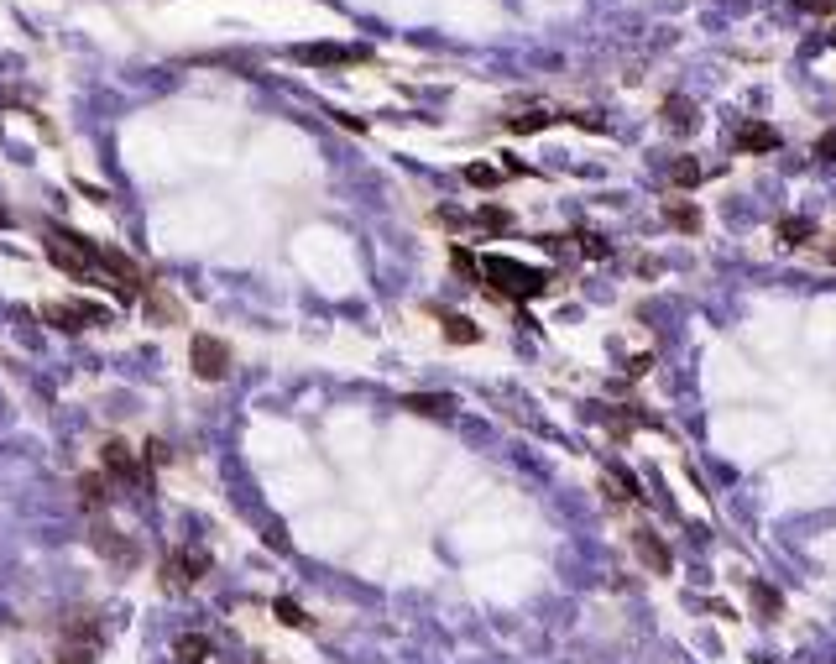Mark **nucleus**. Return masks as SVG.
I'll return each instance as SVG.
<instances>
[{
    "instance_id": "nucleus-1",
    "label": "nucleus",
    "mask_w": 836,
    "mask_h": 664,
    "mask_svg": "<svg viewBox=\"0 0 836 664\" xmlns=\"http://www.w3.org/2000/svg\"><path fill=\"white\" fill-rule=\"evenodd\" d=\"M481 283H486L492 299L528 304V299H539V293L549 288V272L544 267H528L518 257H502V251H486V257H481Z\"/></svg>"
},
{
    "instance_id": "nucleus-2",
    "label": "nucleus",
    "mask_w": 836,
    "mask_h": 664,
    "mask_svg": "<svg viewBox=\"0 0 836 664\" xmlns=\"http://www.w3.org/2000/svg\"><path fill=\"white\" fill-rule=\"evenodd\" d=\"M100 654H105V628H100V617H74V623L58 633V649H53L58 664H95Z\"/></svg>"
},
{
    "instance_id": "nucleus-3",
    "label": "nucleus",
    "mask_w": 836,
    "mask_h": 664,
    "mask_svg": "<svg viewBox=\"0 0 836 664\" xmlns=\"http://www.w3.org/2000/svg\"><path fill=\"white\" fill-rule=\"evenodd\" d=\"M209 565H215V560H209L204 549H189V544H183V549H173V555L162 560L157 576H162V586H168V591H189V586H199V581L209 576Z\"/></svg>"
},
{
    "instance_id": "nucleus-4",
    "label": "nucleus",
    "mask_w": 836,
    "mask_h": 664,
    "mask_svg": "<svg viewBox=\"0 0 836 664\" xmlns=\"http://www.w3.org/2000/svg\"><path fill=\"white\" fill-rule=\"evenodd\" d=\"M100 471L110 476L115 487H142L147 482V461L136 455L126 440H105V450H100Z\"/></svg>"
},
{
    "instance_id": "nucleus-5",
    "label": "nucleus",
    "mask_w": 836,
    "mask_h": 664,
    "mask_svg": "<svg viewBox=\"0 0 836 664\" xmlns=\"http://www.w3.org/2000/svg\"><path fill=\"white\" fill-rule=\"evenodd\" d=\"M189 366L199 382H225L230 377V346L220 335H194L189 340Z\"/></svg>"
},
{
    "instance_id": "nucleus-6",
    "label": "nucleus",
    "mask_w": 836,
    "mask_h": 664,
    "mask_svg": "<svg viewBox=\"0 0 836 664\" xmlns=\"http://www.w3.org/2000/svg\"><path fill=\"white\" fill-rule=\"evenodd\" d=\"M37 314H42V325L68 330V335H79V330H89V325H105V319H110V309L89 304V299H74V304H42Z\"/></svg>"
},
{
    "instance_id": "nucleus-7",
    "label": "nucleus",
    "mask_w": 836,
    "mask_h": 664,
    "mask_svg": "<svg viewBox=\"0 0 836 664\" xmlns=\"http://www.w3.org/2000/svg\"><path fill=\"white\" fill-rule=\"evenodd\" d=\"M366 48H351V42H314V48H293V63L309 68H340V63H366Z\"/></svg>"
},
{
    "instance_id": "nucleus-8",
    "label": "nucleus",
    "mask_w": 836,
    "mask_h": 664,
    "mask_svg": "<svg viewBox=\"0 0 836 664\" xmlns=\"http://www.w3.org/2000/svg\"><path fill=\"white\" fill-rule=\"evenodd\" d=\"M89 544H95V555L100 560H110V565H136V544L126 539V534H115L110 523H95V529H89Z\"/></svg>"
},
{
    "instance_id": "nucleus-9",
    "label": "nucleus",
    "mask_w": 836,
    "mask_h": 664,
    "mask_svg": "<svg viewBox=\"0 0 836 664\" xmlns=\"http://www.w3.org/2000/svg\"><path fill=\"white\" fill-rule=\"evenodd\" d=\"M779 142L784 136L769 126V121H748L737 136H732V152H748V157H769V152H779Z\"/></svg>"
},
{
    "instance_id": "nucleus-10",
    "label": "nucleus",
    "mask_w": 836,
    "mask_h": 664,
    "mask_svg": "<svg viewBox=\"0 0 836 664\" xmlns=\"http://www.w3.org/2000/svg\"><path fill=\"white\" fill-rule=\"evenodd\" d=\"M633 555L654 570V576H669V570H675V555H669V544L654 529H633Z\"/></svg>"
},
{
    "instance_id": "nucleus-11",
    "label": "nucleus",
    "mask_w": 836,
    "mask_h": 664,
    "mask_svg": "<svg viewBox=\"0 0 836 664\" xmlns=\"http://www.w3.org/2000/svg\"><path fill=\"white\" fill-rule=\"evenodd\" d=\"M659 121H664V131L690 136L695 126H701V110H695L685 95H664V100H659Z\"/></svg>"
},
{
    "instance_id": "nucleus-12",
    "label": "nucleus",
    "mask_w": 836,
    "mask_h": 664,
    "mask_svg": "<svg viewBox=\"0 0 836 664\" xmlns=\"http://www.w3.org/2000/svg\"><path fill=\"white\" fill-rule=\"evenodd\" d=\"M434 319H439V330H445V340L450 346H476L481 340V330H476V319H466V314H455V309H439V304H424Z\"/></svg>"
},
{
    "instance_id": "nucleus-13",
    "label": "nucleus",
    "mask_w": 836,
    "mask_h": 664,
    "mask_svg": "<svg viewBox=\"0 0 836 664\" xmlns=\"http://www.w3.org/2000/svg\"><path fill=\"white\" fill-rule=\"evenodd\" d=\"M664 225H669V231H680V236H701L706 215H701V204H695V199H669L664 204Z\"/></svg>"
},
{
    "instance_id": "nucleus-14",
    "label": "nucleus",
    "mask_w": 836,
    "mask_h": 664,
    "mask_svg": "<svg viewBox=\"0 0 836 664\" xmlns=\"http://www.w3.org/2000/svg\"><path fill=\"white\" fill-rule=\"evenodd\" d=\"M110 487H115V482H110L105 471H84V476H79V508L100 518V513L110 508Z\"/></svg>"
},
{
    "instance_id": "nucleus-15",
    "label": "nucleus",
    "mask_w": 836,
    "mask_h": 664,
    "mask_svg": "<svg viewBox=\"0 0 836 664\" xmlns=\"http://www.w3.org/2000/svg\"><path fill=\"white\" fill-rule=\"evenodd\" d=\"M403 408H408V414H424V419H450L455 414V398H445V393H408Z\"/></svg>"
},
{
    "instance_id": "nucleus-16",
    "label": "nucleus",
    "mask_w": 836,
    "mask_h": 664,
    "mask_svg": "<svg viewBox=\"0 0 836 664\" xmlns=\"http://www.w3.org/2000/svg\"><path fill=\"white\" fill-rule=\"evenodd\" d=\"M554 121H560L554 110H539V105H533V110H523V116H507L502 126L513 131V136H539V131H549Z\"/></svg>"
},
{
    "instance_id": "nucleus-17",
    "label": "nucleus",
    "mask_w": 836,
    "mask_h": 664,
    "mask_svg": "<svg viewBox=\"0 0 836 664\" xmlns=\"http://www.w3.org/2000/svg\"><path fill=\"white\" fill-rule=\"evenodd\" d=\"M669 189H695V183H701L706 178V168L701 163H695V157H675V163H669Z\"/></svg>"
},
{
    "instance_id": "nucleus-18",
    "label": "nucleus",
    "mask_w": 836,
    "mask_h": 664,
    "mask_svg": "<svg viewBox=\"0 0 836 664\" xmlns=\"http://www.w3.org/2000/svg\"><path fill=\"white\" fill-rule=\"evenodd\" d=\"M779 241H784V246H805V241H816V220H805V215H784V220H779Z\"/></svg>"
},
{
    "instance_id": "nucleus-19",
    "label": "nucleus",
    "mask_w": 836,
    "mask_h": 664,
    "mask_svg": "<svg viewBox=\"0 0 836 664\" xmlns=\"http://www.w3.org/2000/svg\"><path fill=\"white\" fill-rule=\"evenodd\" d=\"M748 597H753V612H758V617H779V612H784V597H779L769 581H753Z\"/></svg>"
},
{
    "instance_id": "nucleus-20",
    "label": "nucleus",
    "mask_w": 836,
    "mask_h": 664,
    "mask_svg": "<svg viewBox=\"0 0 836 664\" xmlns=\"http://www.w3.org/2000/svg\"><path fill=\"white\" fill-rule=\"evenodd\" d=\"M178 664H209V638L204 633H183L178 644H173Z\"/></svg>"
},
{
    "instance_id": "nucleus-21",
    "label": "nucleus",
    "mask_w": 836,
    "mask_h": 664,
    "mask_svg": "<svg viewBox=\"0 0 836 664\" xmlns=\"http://www.w3.org/2000/svg\"><path fill=\"white\" fill-rule=\"evenodd\" d=\"M272 612L283 617L288 628H298V633H309V628H314V617H309L304 607H298V602H288V597H277V602H272Z\"/></svg>"
},
{
    "instance_id": "nucleus-22",
    "label": "nucleus",
    "mask_w": 836,
    "mask_h": 664,
    "mask_svg": "<svg viewBox=\"0 0 836 664\" xmlns=\"http://www.w3.org/2000/svg\"><path fill=\"white\" fill-rule=\"evenodd\" d=\"M502 178H507L502 168H486V163H471V168H466V183H471V189H497Z\"/></svg>"
},
{
    "instance_id": "nucleus-23",
    "label": "nucleus",
    "mask_w": 836,
    "mask_h": 664,
    "mask_svg": "<svg viewBox=\"0 0 836 664\" xmlns=\"http://www.w3.org/2000/svg\"><path fill=\"white\" fill-rule=\"evenodd\" d=\"M450 262H455V272H460V278H476V283H481V262L471 257L466 246H455V251H450Z\"/></svg>"
},
{
    "instance_id": "nucleus-24",
    "label": "nucleus",
    "mask_w": 836,
    "mask_h": 664,
    "mask_svg": "<svg viewBox=\"0 0 836 664\" xmlns=\"http://www.w3.org/2000/svg\"><path fill=\"white\" fill-rule=\"evenodd\" d=\"M575 241H580V251H586V257H591V262H601V257H607V251H612V246H607V241H601L596 231H575Z\"/></svg>"
},
{
    "instance_id": "nucleus-25",
    "label": "nucleus",
    "mask_w": 836,
    "mask_h": 664,
    "mask_svg": "<svg viewBox=\"0 0 836 664\" xmlns=\"http://www.w3.org/2000/svg\"><path fill=\"white\" fill-rule=\"evenodd\" d=\"M147 304H152V314H157V319H178V314H183L173 299H162V288H147Z\"/></svg>"
},
{
    "instance_id": "nucleus-26",
    "label": "nucleus",
    "mask_w": 836,
    "mask_h": 664,
    "mask_svg": "<svg viewBox=\"0 0 836 664\" xmlns=\"http://www.w3.org/2000/svg\"><path fill=\"white\" fill-rule=\"evenodd\" d=\"M816 163H826V168H836V131H826V136H816Z\"/></svg>"
},
{
    "instance_id": "nucleus-27",
    "label": "nucleus",
    "mask_w": 836,
    "mask_h": 664,
    "mask_svg": "<svg viewBox=\"0 0 836 664\" xmlns=\"http://www.w3.org/2000/svg\"><path fill=\"white\" fill-rule=\"evenodd\" d=\"M805 16H836V0H795Z\"/></svg>"
},
{
    "instance_id": "nucleus-28",
    "label": "nucleus",
    "mask_w": 836,
    "mask_h": 664,
    "mask_svg": "<svg viewBox=\"0 0 836 664\" xmlns=\"http://www.w3.org/2000/svg\"><path fill=\"white\" fill-rule=\"evenodd\" d=\"M168 461H173V450L162 440H147V466H168Z\"/></svg>"
},
{
    "instance_id": "nucleus-29",
    "label": "nucleus",
    "mask_w": 836,
    "mask_h": 664,
    "mask_svg": "<svg viewBox=\"0 0 836 664\" xmlns=\"http://www.w3.org/2000/svg\"><path fill=\"white\" fill-rule=\"evenodd\" d=\"M821 257H826V262H831V267H836V246H826V251H821Z\"/></svg>"
},
{
    "instance_id": "nucleus-30",
    "label": "nucleus",
    "mask_w": 836,
    "mask_h": 664,
    "mask_svg": "<svg viewBox=\"0 0 836 664\" xmlns=\"http://www.w3.org/2000/svg\"><path fill=\"white\" fill-rule=\"evenodd\" d=\"M826 42H831V48H836V32H831V37H826Z\"/></svg>"
}]
</instances>
